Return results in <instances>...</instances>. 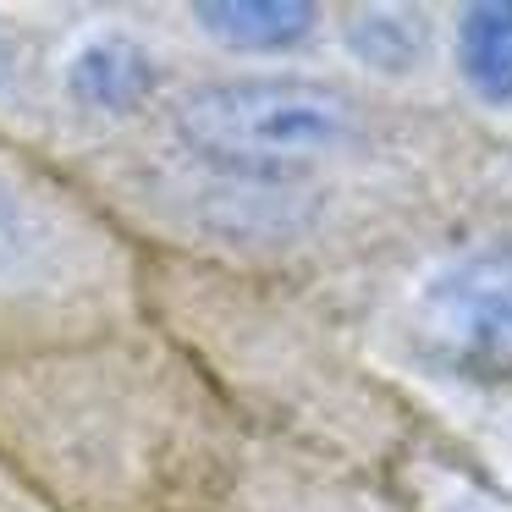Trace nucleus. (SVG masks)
Returning a JSON list of instances; mask_svg holds the SVG:
<instances>
[{
    "label": "nucleus",
    "instance_id": "nucleus-5",
    "mask_svg": "<svg viewBox=\"0 0 512 512\" xmlns=\"http://www.w3.org/2000/svg\"><path fill=\"white\" fill-rule=\"evenodd\" d=\"M67 94L83 111L127 116L155 94V61L127 39H94L72 56L67 67Z\"/></svg>",
    "mask_w": 512,
    "mask_h": 512
},
{
    "label": "nucleus",
    "instance_id": "nucleus-4",
    "mask_svg": "<svg viewBox=\"0 0 512 512\" xmlns=\"http://www.w3.org/2000/svg\"><path fill=\"white\" fill-rule=\"evenodd\" d=\"M193 23H204V34L232 50L276 56V50H292L309 39L320 12L303 0H204V6H193Z\"/></svg>",
    "mask_w": 512,
    "mask_h": 512
},
{
    "label": "nucleus",
    "instance_id": "nucleus-2",
    "mask_svg": "<svg viewBox=\"0 0 512 512\" xmlns=\"http://www.w3.org/2000/svg\"><path fill=\"white\" fill-rule=\"evenodd\" d=\"M419 325L452 358L512 369V237L435 270L419 298Z\"/></svg>",
    "mask_w": 512,
    "mask_h": 512
},
{
    "label": "nucleus",
    "instance_id": "nucleus-3",
    "mask_svg": "<svg viewBox=\"0 0 512 512\" xmlns=\"http://www.w3.org/2000/svg\"><path fill=\"white\" fill-rule=\"evenodd\" d=\"M457 78L490 111L512 105V0H485V6H463L457 17Z\"/></svg>",
    "mask_w": 512,
    "mask_h": 512
},
{
    "label": "nucleus",
    "instance_id": "nucleus-6",
    "mask_svg": "<svg viewBox=\"0 0 512 512\" xmlns=\"http://www.w3.org/2000/svg\"><path fill=\"white\" fill-rule=\"evenodd\" d=\"M347 50L369 72H413L424 56V23H419V12L369 6V12H358L347 23Z\"/></svg>",
    "mask_w": 512,
    "mask_h": 512
},
{
    "label": "nucleus",
    "instance_id": "nucleus-1",
    "mask_svg": "<svg viewBox=\"0 0 512 512\" xmlns=\"http://www.w3.org/2000/svg\"><path fill=\"white\" fill-rule=\"evenodd\" d=\"M358 133V105L331 83L303 78H243L188 94L177 138L188 155L226 177L281 182L342 155Z\"/></svg>",
    "mask_w": 512,
    "mask_h": 512
},
{
    "label": "nucleus",
    "instance_id": "nucleus-7",
    "mask_svg": "<svg viewBox=\"0 0 512 512\" xmlns=\"http://www.w3.org/2000/svg\"><path fill=\"white\" fill-rule=\"evenodd\" d=\"M6 72H12V56H6V45H0V83H6Z\"/></svg>",
    "mask_w": 512,
    "mask_h": 512
}]
</instances>
